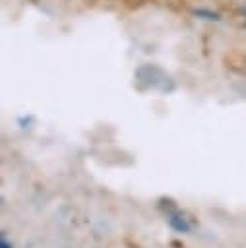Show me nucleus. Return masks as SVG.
Returning <instances> with one entry per match:
<instances>
[{"instance_id": "1", "label": "nucleus", "mask_w": 246, "mask_h": 248, "mask_svg": "<svg viewBox=\"0 0 246 248\" xmlns=\"http://www.w3.org/2000/svg\"><path fill=\"white\" fill-rule=\"evenodd\" d=\"M167 221H169L170 229H172V231H176V232H190V231H192L190 221H188V219H186V215H184V213H180V211H172V213L167 217Z\"/></svg>"}, {"instance_id": "2", "label": "nucleus", "mask_w": 246, "mask_h": 248, "mask_svg": "<svg viewBox=\"0 0 246 248\" xmlns=\"http://www.w3.org/2000/svg\"><path fill=\"white\" fill-rule=\"evenodd\" d=\"M0 248H12V244H10L6 238H2V240H0Z\"/></svg>"}]
</instances>
